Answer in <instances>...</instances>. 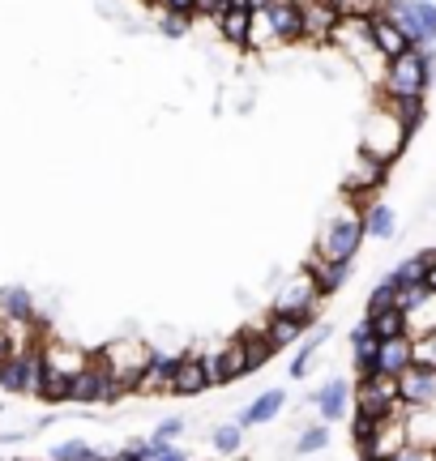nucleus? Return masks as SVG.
I'll use <instances>...</instances> for the list:
<instances>
[{"instance_id": "obj_1", "label": "nucleus", "mask_w": 436, "mask_h": 461, "mask_svg": "<svg viewBox=\"0 0 436 461\" xmlns=\"http://www.w3.org/2000/svg\"><path fill=\"white\" fill-rule=\"evenodd\" d=\"M436 82V51L432 48H411L403 56L386 60L381 73V99H403V95H428Z\"/></svg>"}, {"instance_id": "obj_2", "label": "nucleus", "mask_w": 436, "mask_h": 461, "mask_svg": "<svg viewBox=\"0 0 436 461\" xmlns=\"http://www.w3.org/2000/svg\"><path fill=\"white\" fill-rule=\"evenodd\" d=\"M43 389V342L31 350L0 355V393L5 397H39Z\"/></svg>"}, {"instance_id": "obj_3", "label": "nucleus", "mask_w": 436, "mask_h": 461, "mask_svg": "<svg viewBox=\"0 0 436 461\" xmlns=\"http://www.w3.org/2000/svg\"><path fill=\"white\" fill-rule=\"evenodd\" d=\"M364 240H368L364 235V210H342V214H334L325 222L317 252L325 261H355V252L364 248Z\"/></svg>"}, {"instance_id": "obj_4", "label": "nucleus", "mask_w": 436, "mask_h": 461, "mask_svg": "<svg viewBox=\"0 0 436 461\" xmlns=\"http://www.w3.org/2000/svg\"><path fill=\"white\" fill-rule=\"evenodd\" d=\"M124 393H129V389H124L99 359H90L77 376L68 380V402H77V406H116Z\"/></svg>"}, {"instance_id": "obj_5", "label": "nucleus", "mask_w": 436, "mask_h": 461, "mask_svg": "<svg viewBox=\"0 0 436 461\" xmlns=\"http://www.w3.org/2000/svg\"><path fill=\"white\" fill-rule=\"evenodd\" d=\"M150 355H154V346H146V342H137V338H116V342H107L103 350H95V359L112 372V376L133 393V384H137V376L146 372V363H150Z\"/></svg>"}, {"instance_id": "obj_6", "label": "nucleus", "mask_w": 436, "mask_h": 461, "mask_svg": "<svg viewBox=\"0 0 436 461\" xmlns=\"http://www.w3.org/2000/svg\"><path fill=\"white\" fill-rule=\"evenodd\" d=\"M406 141H411V137H406L403 124L394 120V112H389V107H377V112L368 115V129H364V146L359 149H368L372 158H381V163H394L406 149Z\"/></svg>"}, {"instance_id": "obj_7", "label": "nucleus", "mask_w": 436, "mask_h": 461, "mask_svg": "<svg viewBox=\"0 0 436 461\" xmlns=\"http://www.w3.org/2000/svg\"><path fill=\"white\" fill-rule=\"evenodd\" d=\"M355 411H368L377 419H389V414L403 411V397H398V376H386V372H372V376L355 380Z\"/></svg>"}, {"instance_id": "obj_8", "label": "nucleus", "mask_w": 436, "mask_h": 461, "mask_svg": "<svg viewBox=\"0 0 436 461\" xmlns=\"http://www.w3.org/2000/svg\"><path fill=\"white\" fill-rule=\"evenodd\" d=\"M321 303H325V295H321L317 278L304 269V274H295L291 282H283V291H278V299H274L269 312H278V316H321Z\"/></svg>"}, {"instance_id": "obj_9", "label": "nucleus", "mask_w": 436, "mask_h": 461, "mask_svg": "<svg viewBox=\"0 0 436 461\" xmlns=\"http://www.w3.org/2000/svg\"><path fill=\"white\" fill-rule=\"evenodd\" d=\"M304 17V43H334L338 26H342V0H295Z\"/></svg>"}, {"instance_id": "obj_10", "label": "nucleus", "mask_w": 436, "mask_h": 461, "mask_svg": "<svg viewBox=\"0 0 436 461\" xmlns=\"http://www.w3.org/2000/svg\"><path fill=\"white\" fill-rule=\"evenodd\" d=\"M386 171H389V163H381V158H372L368 149H359L355 154V167H351V176H347V184H342V193L364 210L368 205V197L386 184Z\"/></svg>"}, {"instance_id": "obj_11", "label": "nucleus", "mask_w": 436, "mask_h": 461, "mask_svg": "<svg viewBox=\"0 0 436 461\" xmlns=\"http://www.w3.org/2000/svg\"><path fill=\"white\" fill-rule=\"evenodd\" d=\"M351 402H355V384L342 376H330L325 384H317V389L308 393V406H317L321 423H330V428H334L338 419H347Z\"/></svg>"}, {"instance_id": "obj_12", "label": "nucleus", "mask_w": 436, "mask_h": 461, "mask_svg": "<svg viewBox=\"0 0 436 461\" xmlns=\"http://www.w3.org/2000/svg\"><path fill=\"white\" fill-rule=\"evenodd\" d=\"M398 397H403V411H428V406H436V367L411 363L403 376H398Z\"/></svg>"}, {"instance_id": "obj_13", "label": "nucleus", "mask_w": 436, "mask_h": 461, "mask_svg": "<svg viewBox=\"0 0 436 461\" xmlns=\"http://www.w3.org/2000/svg\"><path fill=\"white\" fill-rule=\"evenodd\" d=\"M210 389V376H205V363H202V350H180V363L168 380V393L176 397H197Z\"/></svg>"}, {"instance_id": "obj_14", "label": "nucleus", "mask_w": 436, "mask_h": 461, "mask_svg": "<svg viewBox=\"0 0 436 461\" xmlns=\"http://www.w3.org/2000/svg\"><path fill=\"white\" fill-rule=\"evenodd\" d=\"M95 359L90 350H82V346H73V342H56V338H43V372H56V376H77L86 363Z\"/></svg>"}, {"instance_id": "obj_15", "label": "nucleus", "mask_w": 436, "mask_h": 461, "mask_svg": "<svg viewBox=\"0 0 436 461\" xmlns=\"http://www.w3.org/2000/svg\"><path fill=\"white\" fill-rule=\"evenodd\" d=\"M261 17H266L274 43H300L304 39V17H300V5H295V0H274Z\"/></svg>"}, {"instance_id": "obj_16", "label": "nucleus", "mask_w": 436, "mask_h": 461, "mask_svg": "<svg viewBox=\"0 0 436 461\" xmlns=\"http://www.w3.org/2000/svg\"><path fill=\"white\" fill-rule=\"evenodd\" d=\"M368 26H372V43H377V51H381V60H394V56H403V51L420 48L415 39H406V34L389 22V14L381 9V5L368 14Z\"/></svg>"}, {"instance_id": "obj_17", "label": "nucleus", "mask_w": 436, "mask_h": 461, "mask_svg": "<svg viewBox=\"0 0 436 461\" xmlns=\"http://www.w3.org/2000/svg\"><path fill=\"white\" fill-rule=\"evenodd\" d=\"M283 406H286V393L283 389H266L261 397H252L244 411L235 414V423L249 431V428H266V423H274L278 414H283Z\"/></svg>"}, {"instance_id": "obj_18", "label": "nucleus", "mask_w": 436, "mask_h": 461, "mask_svg": "<svg viewBox=\"0 0 436 461\" xmlns=\"http://www.w3.org/2000/svg\"><path fill=\"white\" fill-rule=\"evenodd\" d=\"M0 316H5V321H39V303H34L31 286L5 282V286H0Z\"/></svg>"}, {"instance_id": "obj_19", "label": "nucleus", "mask_w": 436, "mask_h": 461, "mask_svg": "<svg viewBox=\"0 0 436 461\" xmlns=\"http://www.w3.org/2000/svg\"><path fill=\"white\" fill-rule=\"evenodd\" d=\"M381 107H389V112H394V120L403 124L406 137H415V132L423 129V120H428V103H423V95H403V99H381Z\"/></svg>"}, {"instance_id": "obj_20", "label": "nucleus", "mask_w": 436, "mask_h": 461, "mask_svg": "<svg viewBox=\"0 0 436 461\" xmlns=\"http://www.w3.org/2000/svg\"><path fill=\"white\" fill-rule=\"evenodd\" d=\"M351 265L355 261H325V257H313L308 261V274L317 278V286H321V295H334V291H342L347 286V278H351Z\"/></svg>"}, {"instance_id": "obj_21", "label": "nucleus", "mask_w": 436, "mask_h": 461, "mask_svg": "<svg viewBox=\"0 0 436 461\" xmlns=\"http://www.w3.org/2000/svg\"><path fill=\"white\" fill-rule=\"evenodd\" d=\"M411 363H415L411 359V333H398V338H386V342H381L377 372H386V376H403Z\"/></svg>"}, {"instance_id": "obj_22", "label": "nucleus", "mask_w": 436, "mask_h": 461, "mask_svg": "<svg viewBox=\"0 0 436 461\" xmlns=\"http://www.w3.org/2000/svg\"><path fill=\"white\" fill-rule=\"evenodd\" d=\"M432 265H436V248H423V252H415V257H406V261L394 265L386 278L394 282V286H406V282H428V269H432Z\"/></svg>"}, {"instance_id": "obj_23", "label": "nucleus", "mask_w": 436, "mask_h": 461, "mask_svg": "<svg viewBox=\"0 0 436 461\" xmlns=\"http://www.w3.org/2000/svg\"><path fill=\"white\" fill-rule=\"evenodd\" d=\"M330 338H334V330H330V325H325V321H321L317 330H308V338H304V346L300 350H295V359H291V376L295 380H304L308 376V372H313V359H317V350L325 342H330Z\"/></svg>"}, {"instance_id": "obj_24", "label": "nucleus", "mask_w": 436, "mask_h": 461, "mask_svg": "<svg viewBox=\"0 0 436 461\" xmlns=\"http://www.w3.org/2000/svg\"><path fill=\"white\" fill-rule=\"evenodd\" d=\"M218 34H223V43H232V48H249L252 43V14L249 9H227V14L218 17Z\"/></svg>"}, {"instance_id": "obj_25", "label": "nucleus", "mask_w": 436, "mask_h": 461, "mask_svg": "<svg viewBox=\"0 0 436 461\" xmlns=\"http://www.w3.org/2000/svg\"><path fill=\"white\" fill-rule=\"evenodd\" d=\"M394 230H398L394 210H389L386 201H368V205H364V235H368V240H394Z\"/></svg>"}, {"instance_id": "obj_26", "label": "nucleus", "mask_w": 436, "mask_h": 461, "mask_svg": "<svg viewBox=\"0 0 436 461\" xmlns=\"http://www.w3.org/2000/svg\"><path fill=\"white\" fill-rule=\"evenodd\" d=\"M235 342L244 346V355H249V363H252V372H257L261 363H269L274 355H278V350H274V342L266 338V325H261V330H240V333H235Z\"/></svg>"}, {"instance_id": "obj_27", "label": "nucleus", "mask_w": 436, "mask_h": 461, "mask_svg": "<svg viewBox=\"0 0 436 461\" xmlns=\"http://www.w3.org/2000/svg\"><path fill=\"white\" fill-rule=\"evenodd\" d=\"M406 316V333L411 338H423V333H436V291H428V299H420Z\"/></svg>"}, {"instance_id": "obj_28", "label": "nucleus", "mask_w": 436, "mask_h": 461, "mask_svg": "<svg viewBox=\"0 0 436 461\" xmlns=\"http://www.w3.org/2000/svg\"><path fill=\"white\" fill-rule=\"evenodd\" d=\"M381 423H386V419H377V414H368V411H355V419H351V445H355V453H359V457H368V448H372V440H377Z\"/></svg>"}, {"instance_id": "obj_29", "label": "nucleus", "mask_w": 436, "mask_h": 461, "mask_svg": "<svg viewBox=\"0 0 436 461\" xmlns=\"http://www.w3.org/2000/svg\"><path fill=\"white\" fill-rule=\"evenodd\" d=\"M300 333H304V325L295 321V316H278V312L266 316V338L274 342V350H283V346H291V342H300Z\"/></svg>"}, {"instance_id": "obj_30", "label": "nucleus", "mask_w": 436, "mask_h": 461, "mask_svg": "<svg viewBox=\"0 0 436 461\" xmlns=\"http://www.w3.org/2000/svg\"><path fill=\"white\" fill-rule=\"evenodd\" d=\"M372 325V338H398V333H406V316H403V308H381V312H368L364 316Z\"/></svg>"}, {"instance_id": "obj_31", "label": "nucleus", "mask_w": 436, "mask_h": 461, "mask_svg": "<svg viewBox=\"0 0 436 461\" xmlns=\"http://www.w3.org/2000/svg\"><path fill=\"white\" fill-rule=\"evenodd\" d=\"M249 372H252L249 355H244V346H240V342L232 338V342L223 346V380H227V384H235V380L249 376Z\"/></svg>"}, {"instance_id": "obj_32", "label": "nucleus", "mask_w": 436, "mask_h": 461, "mask_svg": "<svg viewBox=\"0 0 436 461\" xmlns=\"http://www.w3.org/2000/svg\"><path fill=\"white\" fill-rule=\"evenodd\" d=\"M210 445H214L218 457H235L240 445H244V428H240V423H218V428L210 431Z\"/></svg>"}, {"instance_id": "obj_33", "label": "nucleus", "mask_w": 436, "mask_h": 461, "mask_svg": "<svg viewBox=\"0 0 436 461\" xmlns=\"http://www.w3.org/2000/svg\"><path fill=\"white\" fill-rule=\"evenodd\" d=\"M330 448V423H313V428H304L295 436V453L308 457V453H325Z\"/></svg>"}, {"instance_id": "obj_34", "label": "nucleus", "mask_w": 436, "mask_h": 461, "mask_svg": "<svg viewBox=\"0 0 436 461\" xmlns=\"http://www.w3.org/2000/svg\"><path fill=\"white\" fill-rule=\"evenodd\" d=\"M137 448H141V457L146 461H188V453L176 445V440H154L150 436V440H141Z\"/></svg>"}, {"instance_id": "obj_35", "label": "nucleus", "mask_w": 436, "mask_h": 461, "mask_svg": "<svg viewBox=\"0 0 436 461\" xmlns=\"http://www.w3.org/2000/svg\"><path fill=\"white\" fill-rule=\"evenodd\" d=\"M415 31L423 48L436 43V0H415Z\"/></svg>"}, {"instance_id": "obj_36", "label": "nucleus", "mask_w": 436, "mask_h": 461, "mask_svg": "<svg viewBox=\"0 0 436 461\" xmlns=\"http://www.w3.org/2000/svg\"><path fill=\"white\" fill-rule=\"evenodd\" d=\"M39 397H43L48 406H60V402H68V376L43 372V389H39Z\"/></svg>"}, {"instance_id": "obj_37", "label": "nucleus", "mask_w": 436, "mask_h": 461, "mask_svg": "<svg viewBox=\"0 0 436 461\" xmlns=\"http://www.w3.org/2000/svg\"><path fill=\"white\" fill-rule=\"evenodd\" d=\"M188 31H193V17L188 14H163L159 17V34H163V39H185Z\"/></svg>"}, {"instance_id": "obj_38", "label": "nucleus", "mask_w": 436, "mask_h": 461, "mask_svg": "<svg viewBox=\"0 0 436 461\" xmlns=\"http://www.w3.org/2000/svg\"><path fill=\"white\" fill-rule=\"evenodd\" d=\"M86 440L82 436H73V440H60V445H51L48 448V461H82L86 457Z\"/></svg>"}, {"instance_id": "obj_39", "label": "nucleus", "mask_w": 436, "mask_h": 461, "mask_svg": "<svg viewBox=\"0 0 436 461\" xmlns=\"http://www.w3.org/2000/svg\"><path fill=\"white\" fill-rule=\"evenodd\" d=\"M420 299H428V282H406V286H398V295H394V308L411 312Z\"/></svg>"}, {"instance_id": "obj_40", "label": "nucleus", "mask_w": 436, "mask_h": 461, "mask_svg": "<svg viewBox=\"0 0 436 461\" xmlns=\"http://www.w3.org/2000/svg\"><path fill=\"white\" fill-rule=\"evenodd\" d=\"M394 295H398V286L389 278H381L377 286L368 291V312H381V308H394Z\"/></svg>"}, {"instance_id": "obj_41", "label": "nucleus", "mask_w": 436, "mask_h": 461, "mask_svg": "<svg viewBox=\"0 0 436 461\" xmlns=\"http://www.w3.org/2000/svg\"><path fill=\"white\" fill-rule=\"evenodd\" d=\"M389 461H436V445H420V440H406L398 453H389Z\"/></svg>"}, {"instance_id": "obj_42", "label": "nucleus", "mask_w": 436, "mask_h": 461, "mask_svg": "<svg viewBox=\"0 0 436 461\" xmlns=\"http://www.w3.org/2000/svg\"><path fill=\"white\" fill-rule=\"evenodd\" d=\"M411 359L436 367V333H423V338H411Z\"/></svg>"}, {"instance_id": "obj_43", "label": "nucleus", "mask_w": 436, "mask_h": 461, "mask_svg": "<svg viewBox=\"0 0 436 461\" xmlns=\"http://www.w3.org/2000/svg\"><path fill=\"white\" fill-rule=\"evenodd\" d=\"M185 428H188L185 414H171V419H159V428H154L150 436H154V440H180V436H185Z\"/></svg>"}, {"instance_id": "obj_44", "label": "nucleus", "mask_w": 436, "mask_h": 461, "mask_svg": "<svg viewBox=\"0 0 436 461\" xmlns=\"http://www.w3.org/2000/svg\"><path fill=\"white\" fill-rule=\"evenodd\" d=\"M202 363H205V376H210V389L227 384V380H223V346H210V350H202Z\"/></svg>"}, {"instance_id": "obj_45", "label": "nucleus", "mask_w": 436, "mask_h": 461, "mask_svg": "<svg viewBox=\"0 0 436 461\" xmlns=\"http://www.w3.org/2000/svg\"><path fill=\"white\" fill-rule=\"evenodd\" d=\"M146 5L163 9V14H188V17H197V0H146Z\"/></svg>"}, {"instance_id": "obj_46", "label": "nucleus", "mask_w": 436, "mask_h": 461, "mask_svg": "<svg viewBox=\"0 0 436 461\" xmlns=\"http://www.w3.org/2000/svg\"><path fill=\"white\" fill-rule=\"evenodd\" d=\"M223 14H227V0H197V17H210V22H218Z\"/></svg>"}, {"instance_id": "obj_47", "label": "nucleus", "mask_w": 436, "mask_h": 461, "mask_svg": "<svg viewBox=\"0 0 436 461\" xmlns=\"http://www.w3.org/2000/svg\"><path fill=\"white\" fill-rule=\"evenodd\" d=\"M244 5H249V14H266L274 0H244Z\"/></svg>"}, {"instance_id": "obj_48", "label": "nucleus", "mask_w": 436, "mask_h": 461, "mask_svg": "<svg viewBox=\"0 0 436 461\" xmlns=\"http://www.w3.org/2000/svg\"><path fill=\"white\" fill-rule=\"evenodd\" d=\"M428 291H436V265L428 269Z\"/></svg>"}, {"instance_id": "obj_49", "label": "nucleus", "mask_w": 436, "mask_h": 461, "mask_svg": "<svg viewBox=\"0 0 436 461\" xmlns=\"http://www.w3.org/2000/svg\"><path fill=\"white\" fill-rule=\"evenodd\" d=\"M359 461H389V457H359Z\"/></svg>"}, {"instance_id": "obj_50", "label": "nucleus", "mask_w": 436, "mask_h": 461, "mask_svg": "<svg viewBox=\"0 0 436 461\" xmlns=\"http://www.w3.org/2000/svg\"><path fill=\"white\" fill-rule=\"evenodd\" d=\"M223 461H249V457H223Z\"/></svg>"}]
</instances>
